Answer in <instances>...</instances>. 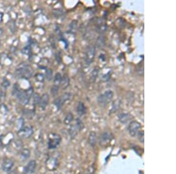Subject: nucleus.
Segmentation results:
<instances>
[{
	"instance_id": "obj_1",
	"label": "nucleus",
	"mask_w": 176,
	"mask_h": 174,
	"mask_svg": "<svg viewBox=\"0 0 176 174\" xmlns=\"http://www.w3.org/2000/svg\"><path fill=\"white\" fill-rule=\"evenodd\" d=\"M34 95V90L32 87H29L24 91L19 90L15 95L19 101V102L22 105L28 104L30 99Z\"/></svg>"
},
{
	"instance_id": "obj_2",
	"label": "nucleus",
	"mask_w": 176,
	"mask_h": 174,
	"mask_svg": "<svg viewBox=\"0 0 176 174\" xmlns=\"http://www.w3.org/2000/svg\"><path fill=\"white\" fill-rule=\"evenodd\" d=\"M15 76L18 78H31L33 75V69L31 66L25 64L15 70Z\"/></svg>"
},
{
	"instance_id": "obj_3",
	"label": "nucleus",
	"mask_w": 176,
	"mask_h": 174,
	"mask_svg": "<svg viewBox=\"0 0 176 174\" xmlns=\"http://www.w3.org/2000/svg\"><path fill=\"white\" fill-rule=\"evenodd\" d=\"M113 95L114 93L112 90H106L103 94L100 95L97 97V103L102 107H105L112 101Z\"/></svg>"
},
{
	"instance_id": "obj_4",
	"label": "nucleus",
	"mask_w": 176,
	"mask_h": 174,
	"mask_svg": "<svg viewBox=\"0 0 176 174\" xmlns=\"http://www.w3.org/2000/svg\"><path fill=\"white\" fill-rule=\"evenodd\" d=\"M62 139L61 136L55 133H50L48 135V147L49 149H55L61 143Z\"/></svg>"
},
{
	"instance_id": "obj_5",
	"label": "nucleus",
	"mask_w": 176,
	"mask_h": 174,
	"mask_svg": "<svg viewBox=\"0 0 176 174\" xmlns=\"http://www.w3.org/2000/svg\"><path fill=\"white\" fill-rule=\"evenodd\" d=\"M72 93L69 92L65 93L62 96H59V97L55 99L53 101V104L56 107L58 110H60L63 105H64V103L70 100V99H72Z\"/></svg>"
},
{
	"instance_id": "obj_6",
	"label": "nucleus",
	"mask_w": 176,
	"mask_h": 174,
	"mask_svg": "<svg viewBox=\"0 0 176 174\" xmlns=\"http://www.w3.org/2000/svg\"><path fill=\"white\" fill-rule=\"evenodd\" d=\"M96 55V49L94 46H89L85 53V62L86 65H90L95 59Z\"/></svg>"
},
{
	"instance_id": "obj_7",
	"label": "nucleus",
	"mask_w": 176,
	"mask_h": 174,
	"mask_svg": "<svg viewBox=\"0 0 176 174\" xmlns=\"http://www.w3.org/2000/svg\"><path fill=\"white\" fill-rule=\"evenodd\" d=\"M141 127V125L139 122L133 121L129 123L127 127V130L132 137H135L140 130Z\"/></svg>"
},
{
	"instance_id": "obj_8",
	"label": "nucleus",
	"mask_w": 176,
	"mask_h": 174,
	"mask_svg": "<svg viewBox=\"0 0 176 174\" xmlns=\"http://www.w3.org/2000/svg\"><path fill=\"white\" fill-rule=\"evenodd\" d=\"M34 133V130L32 127L25 126L23 127L21 129H20L18 132V136L23 138L28 139L32 136Z\"/></svg>"
},
{
	"instance_id": "obj_9",
	"label": "nucleus",
	"mask_w": 176,
	"mask_h": 174,
	"mask_svg": "<svg viewBox=\"0 0 176 174\" xmlns=\"http://www.w3.org/2000/svg\"><path fill=\"white\" fill-rule=\"evenodd\" d=\"M36 168V162L35 160H31L23 170V174H32L35 172Z\"/></svg>"
},
{
	"instance_id": "obj_10",
	"label": "nucleus",
	"mask_w": 176,
	"mask_h": 174,
	"mask_svg": "<svg viewBox=\"0 0 176 174\" xmlns=\"http://www.w3.org/2000/svg\"><path fill=\"white\" fill-rule=\"evenodd\" d=\"M14 163L13 161L9 158H5L1 165L2 169L5 172H8L13 168Z\"/></svg>"
},
{
	"instance_id": "obj_11",
	"label": "nucleus",
	"mask_w": 176,
	"mask_h": 174,
	"mask_svg": "<svg viewBox=\"0 0 176 174\" xmlns=\"http://www.w3.org/2000/svg\"><path fill=\"white\" fill-rule=\"evenodd\" d=\"M112 139H113V136L110 132H105L102 134L100 137V144L102 146H106L110 142V141H111Z\"/></svg>"
},
{
	"instance_id": "obj_12",
	"label": "nucleus",
	"mask_w": 176,
	"mask_h": 174,
	"mask_svg": "<svg viewBox=\"0 0 176 174\" xmlns=\"http://www.w3.org/2000/svg\"><path fill=\"white\" fill-rule=\"evenodd\" d=\"M49 96L45 93L42 95V96L41 97V102H40V103H39V105H40V107H41V109L42 110H45V108L46 107V106L48 105L49 103Z\"/></svg>"
},
{
	"instance_id": "obj_13",
	"label": "nucleus",
	"mask_w": 176,
	"mask_h": 174,
	"mask_svg": "<svg viewBox=\"0 0 176 174\" xmlns=\"http://www.w3.org/2000/svg\"><path fill=\"white\" fill-rule=\"evenodd\" d=\"M46 166H47V168L49 169V170H55L58 166L57 159L53 158L49 159L48 161H47Z\"/></svg>"
},
{
	"instance_id": "obj_14",
	"label": "nucleus",
	"mask_w": 176,
	"mask_h": 174,
	"mask_svg": "<svg viewBox=\"0 0 176 174\" xmlns=\"http://www.w3.org/2000/svg\"><path fill=\"white\" fill-rule=\"evenodd\" d=\"M96 28L97 32H99V34H103L107 31V26L106 23L103 22L102 21H100V22H98L97 24Z\"/></svg>"
},
{
	"instance_id": "obj_15",
	"label": "nucleus",
	"mask_w": 176,
	"mask_h": 174,
	"mask_svg": "<svg viewBox=\"0 0 176 174\" xmlns=\"http://www.w3.org/2000/svg\"><path fill=\"white\" fill-rule=\"evenodd\" d=\"M77 113L79 116H82L86 113V108L83 103L80 102L77 106Z\"/></svg>"
},
{
	"instance_id": "obj_16",
	"label": "nucleus",
	"mask_w": 176,
	"mask_h": 174,
	"mask_svg": "<svg viewBox=\"0 0 176 174\" xmlns=\"http://www.w3.org/2000/svg\"><path fill=\"white\" fill-rule=\"evenodd\" d=\"M70 83V79L68 77L67 75H64L62 77L61 82L60 85H61V87L63 89H65L69 86Z\"/></svg>"
},
{
	"instance_id": "obj_17",
	"label": "nucleus",
	"mask_w": 176,
	"mask_h": 174,
	"mask_svg": "<svg viewBox=\"0 0 176 174\" xmlns=\"http://www.w3.org/2000/svg\"><path fill=\"white\" fill-rule=\"evenodd\" d=\"M119 119L122 123L125 124L132 119V115L129 113L120 114L119 115Z\"/></svg>"
},
{
	"instance_id": "obj_18",
	"label": "nucleus",
	"mask_w": 176,
	"mask_h": 174,
	"mask_svg": "<svg viewBox=\"0 0 176 174\" xmlns=\"http://www.w3.org/2000/svg\"><path fill=\"white\" fill-rule=\"evenodd\" d=\"M121 105V101L120 100H115L113 105H112V109H111V112L112 113H114L116 112H117L118 110H119L120 107Z\"/></svg>"
},
{
	"instance_id": "obj_19",
	"label": "nucleus",
	"mask_w": 176,
	"mask_h": 174,
	"mask_svg": "<svg viewBox=\"0 0 176 174\" xmlns=\"http://www.w3.org/2000/svg\"><path fill=\"white\" fill-rule=\"evenodd\" d=\"M89 141L90 144L93 147L95 146V145L96 144V133H95L94 132H92L90 135H89Z\"/></svg>"
},
{
	"instance_id": "obj_20",
	"label": "nucleus",
	"mask_w": 176,
	"mask_h": 174,
	"mask_svg": "<svg viewBox=\"0 0 176 174\" xmlns=\"http://www.w3.org/2000/svg\"><path fill=\"white\" fill-rule=\"evenodd\" d=\"M31 155V151L28 148H25L21 150L20 152V156L23 159H27L29 157H30Z\"/></svg>"
},
{
	"instance_id": "obj_21",
	"label": "nucleus",
	"mask_w": 176,
	"mask_h": 174,
	"mask_svg": "<svg viewBox=\"0 0 176 174\" xmlns=\"http://www.w3.org/2000/svg\"><path fill=\"white\" fill-rule=\"evenodd\" d=\"M62 75L60 73H56V75H55L54 79H53V83L55 85L59 86L61 83L62 80Z\"/></svg>"
},
{
	"instance_id": "obj_22",
	"label": "nucleus",
	"mask_w": 176,
	"mask_h": 174,
	"mask_svg": "<svg viewBox=\"0 0 176 174\" xmlns=\"http://www.w3.org/2000/svg\"><path fill=\"white\" fill-rule=\"evenodd\" d=\"M59 86L54 85L51 89V93L52 96L53 97L56 96L59 93Z\"/></svg>"
},
{
	"instance_id": "obj_23",
	"label": "nucleus",
	"mask_w": 176,
	"mask_h": 174,
	"mask_svg": "<svg viewBox=\"0 0 176 174\" xmlns=\"http://www.w3.org/2000/svg\"><path fill=\"white\" fill-rule=\"evenodd\" d=\"M73 115L71 113H69L66 116L65 120H64V122L65 124H69L71 122L73 121Z\"/></svg>"
},
{
	"instance_id": "obj_24",
	"label": "nucleus",
	"mask_w": 176,
	"mask_h": 174,
	"mask_svg": "<svg viewBox=\"0 0 176 174\" xmlns=\"http://www.w3.org/2000/svg\"><path fill=\"white\" fill-rule=\"evenodd\" d=\"M97 45L99 47H103L105 45V40L104 37L100 36L97 39Z\"/></svg>"
},
{
	"instance_id": "obj_25",
	"label": "nucleus",
	"mask_w": 176,
	"mask_h": 174,
	"mask_svg": "<svg viewBox=\"0 0 176 174\" xmlns=\"http://www.w3.org/2000/svg\"><path fill=\"white\" fill-rule=\"evenodd\" d=\"M46 78L48 80V81H51L53 78L52 70L51 69H48L46 71V75H45Z\"/></svg>"
},
{
	"instance_id": "obj_26",
	"label": "nucleus",
	"mask_w": 176,
	"mask_h": 174,
	"mask_svg": "<svg viewBox=\"0 0 176 174\" xmlns=\"http://www.w3.org/2000/svg\"><path fill=\"white\" fill-rule=\"evenodd\" d=\"M34 96V100H33V102L34 105H39L40 102H41V97L39 96V94L38 93H35L33 95Z\"/></svg>"
},
{
	"instance_id": "obj_27",
	"label": "nucleus",
	"mask_w": 176,
	"mask_h": 174,
	"mask_svg": "<svg viewBox=\"0 0 176 174\" xmlns=\"http://www.w3.org/2000/svg\"><path fill=\"white\" fill-rule=\"evenodd\" d=\"M10 85H11V83L7 79H6L5 78L3 79L2 82L1 83V86L3 87L4 89H7L8 87H9Z\"/></svg>"
},
{
	"instance_id": "obj_28",
	"label": "nucleus",
	"mask_w": 176,
	"mask_h": 174,
	"mask_svg": "<svg viewBox=\"0 0 176 174\" xmlns=\"http://www.w3.org/2000/svg\"><path fill=\"white\" fill-rule=\"evenodd\" d=\"M35 80L37 81V82H43L44 81V79H45V77H44V74L42 73H37L36 74L35 76Z\"/></svg>"
},
{
	"instance_id": "obj_29",
	"label": "nucleus",
	"mask_w": 176,
	"mask_h": 174,
	"mask_svg": "<svg viewBox=\"0 0 176 174\" xmlns=\"http://www.w3.org/2000/svg\"><path fill=\"white\" fill-rule=\"evenodd\" d=\"M21 52H22V53L23 54H25V55H29L31 53V46L28 45V46H26L25 47H24L22 49V51Z\"/></svg>"
},
{
	"instance_id": "obj_30",
	"label": "nucleus",
	"mask_w": 176,
	"mask_h": 174,
	"mask_svg": "<svg viewBox=\"0 0 176 174\" xmlns=\"http://www.w3.org/2000/svg\"><path fill=\"white\" fill-rule=\"evenodd\" d=\"M144 131H139L137 134V138L139 140V141L141 143H144Z\"/></svg>"
},
{
	"instance_id": "obj_31",
	"label": "nucleus",
	"mask_w": 176,
	"mask_h": 174,
	"mask_svg": "<svg viewBox=\"0 0 176 174\" xmlns=\"http://www.w3.org/2000/svg\"><path fill=\"white\" fill-rule=\"evenodd\" d=\"M76 127L79 131L82 130L83 128V124L79 119H77L76 120Z\"/></svg>"
},
{
	"instance_id": "obj_32",
	"label": "nucleus",
	"mask_w": 176,
	"mask_h": 174,
	"mask_svg": "<svg viewBox=\"0 0 176 174\" xmlns=\"http://www.w3.org/2000/svg\"><path fill=\"white\" fill-rule=\"evenodd\" d=\"M97 75H98V70L95 69L93 70V72L92 73V76H91V79H92V82L95 81L97 76Z\"/></svg>"
},
{
	"instance_id": "obj_33",
	"label": "nucleus",
	"mask_w": 176,
	"mask_h": 174,
	"mask_svg": "<svg viewBox=\"0 0 176 174\" xmlns=\"http://www.w3.org/2000/svg\"><path fill=\"white\" fill-rule=\"evenodd\" d=\"M25 113L27 115L28 119H29V117H32V116L35 114V112H34L33 110H25Z\"/></svg>"
},
{
	"instance_id": "obj_34",
	"label": "nucleus",
	"mask_w": 176,
	"mask_h": 174,
	"mask_svg": "<svg viewBox=\"0 0 176 174\" xmlns=\"http://www.w3.org/2000/svg\"><path fill=\"white\" fill-rule=\"evenodd\" d=\"M24 127V119H20L18 120V128L19 130L21 129Z\"/></svg>"
},
{
	"instance_id": "obj_35",
	"label": "nucleus",
	"mask_w": 176,
	"mask_h": 174,
	"mask_svg": "<svg viewBox=\"0 0 176 174\" xmlns=\"http://www.w3.org/2000/svg\"><path fill=\"white\" fill-rule=\"evenodd\" d=\"M3 97H4V93H3L2 90L1 89H0V103L2 100V99H3Z\"/></svg>"
},
{
	"instance_id": "obj_36",
	"label": "nucleus",
	"mask_w": 176,
	"mask_h": 174,
	"mask_svg": "<svg viewBox=\"0 0 176 174\" xmlns=\"http://www.w3.org/2000/svg\"><path fill=\"white\" fill-rule=\"evenodd\" d=\"M3 13L2 12H0V24L2 22V19H3Z\"/></svg>"
},
{
	"instance_id": "obj_37",
	"label": "nucleus",
	"mask_w": 176,
	"mask_h": 174,
	"mask_svg": "<svg viewBox=\"0 0 176 174\" xmlns=\"http://www.w3.org/2000/svg\"><path fill=\"white\" fill-rule=\"evenodd\" d=\"M4 29H2V28H0V37L1 36H2V35L4 34Z\"/></svg>"
},
{
	"instance_id": "obj_38",
	"label": "nucleus",
	"mask_w": 176,
	"mask_h": 174,
	"mask_svg": "<svg viewBox=\"0 0 176 174\" xmlns=\"http://www.w3.org/2000/svg\"><path fill=\"white\" fill-rule=\"evenodd\" d=\"M2 137L0 136V147L2 146Z\"/></svg>"
}]
</instances>
